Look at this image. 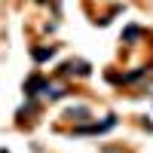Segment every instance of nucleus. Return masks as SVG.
Listing matches in <instances>:
<instances>
[{
	"label": "nucleus",
	"instance_id": "1",
	"mask_svg": "<svg viewBox=\"0 0 153 153\" xmlns=\"http://www.w3.org/2000/svg\"><path fill=\"white\" fill-rule=\"evenodd\" d=\"M65 74H80V76H86V74H89V65H86V61H68V65H65Z\"/></svg>",
	"mask_w": 153,
	"mask_h": 153
},
{
	"label": "nucleus",
	"instance_id": "2",
	"mask_svg": "<svg viewBox=\"0 0 153 153\" xmlns=\"http://www.w3.org/2000/svg\"><path fill=\"white\" fill-rule=\"evenodd\" d=\"M68 117H74V120H86V117H89V110H86V107H76V110L68 113Z\"/></svg>",
	"mask_w": 153,
	"mask_h": 153
},
{
	"label": "nucleus",
	"instance_id": "3",
	"mask_svg": "<svg viewBox=\"0 0 153 153\" xmlns=\"http://www.w3.org/2000/svg\"><path fill=\"white\" fill-rule=\"evenodd\" d=\"M49 55H52V49H34V58H37V61H43V58H49Z\"/></svg>",
	"mask_w": 153,
	"mask_h": 153
},
{
	"label": "nucleus",
	"instance_id": "4",
	"mask_svg": "<svg viewBox=\"0 0 153 153\" xmlns=\"http://www.w3.org/2000/svg\"><path fill=\"white\" fill-rule=\"evenodd\" d=\"M138 34H141V28H135V25H132V28H129V31H126V40H135V37H138Z\"/></svg>",
	"mask_w": 153,
	"mask_h": 153
}]
</instances>
